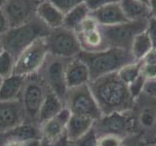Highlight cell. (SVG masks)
Here are the masks:
<instances>
[{"label": "cell", "mask_w": 156, "mask_h": 146, "mask_svg": "<svg viewBox=\"0 0 156 146\" xmlns=\"http://www.w3.org/2000/svg\"><path fill=\"white\" fill-rule=\"evenodd\" d=\"M89 86L102 115L129 111L135 104L129 86L120 79L117 72L93 80Z\"/></svg>", "instance_id": "1"}, {"label": "cell", "mask_w": 156, "mask_h": 146, "mask_svg": "<svg viewBox=\"0 0 156 146\" xmlns=\"http://www.w3.org/2000/svg\"><path fill=\"white\" fill-rule=\"evenodd\" d=\"M77 57L87 65L91 81L101 76L116 73L123 66L136 61L130 51L118 48H108L95 53L81 51Z\"/></svg>", "instance_id": "2"}, {"label": "cell", "mask_w": 156, "mask_h": 146, "mask_svg": "<svg viewBox=\"0 0 156 146\" xmlns=\"http://www.w3.org/2000/svg\"><path fill=\"white\" fill-rule=\"evenodd\" d=\"M50 30L40 19L35 17L27 23L11 27L0 38L5 51L11 54L16 60L23 50L38 39L47 36Z\"/></svg>", "instance_id": "3"}, {"label": "cell", "mask_w": 156, "mask_h": 146, "mask_svg": "<svg viewBox=\"0 0 156 146\" xmlns=\"http://www.w3.org/2000/svg\"><path fill=\"white\" fill-rule=\"evenodd\" d=\"M49 92L38 73L26 77L19 99L26 115V121L37 124L39 110Z\"/></svg>", "instance_id": "4"}, {"label": "cell", "mask_w": 156, "mask_h": 146, "mask_svg": "<svg viewBox=\"0 0 156 146\" xmlns=\"http://www.w3.org/2000/svg\"><path fill=\"white\" fill-rule=\"evenodd\" d=\"M148 19L128 21L111 26H102V32L108 48L130 51L134 39L146 30Z\"/></svg>", "instance_id": "5"}, {"label": "cell", "mask_w": 156, "mask_h": 146, "mask_svg": "<svg viewBox=\"0 0 156 146\" xmlns=\"http://www.w3.org/2000/svg\"><path fill=\"white\" fill-rule=\"evenodd\" d=\"M72 115H80L97 121L102 116L89 84L68 89L63 100Z\"/></svg>", "instance_id": "6"}, {"label": "cell", "mask_w": 156, "mask_h": 146, "mask_svg": "<svg viewBox=\"0 0 156 146\" xmlns=\"http://www.w3.org/2000/svg\"><path fill=\"white\" fill-rule=\"evenodd\" d=\"M68 60L70 58L58 57L49 55L41 68L37 72L45 85L55 95L63 101L68 90L66 80V69Z\"/></svg>", "instance_id": "7"}, {"label": "cell", "mask_w": 156, "mask_h": 146, "mask_svg": "<svg viewBox=\"0 0 156 146\" xmlns=\"http://www.w3.org/2000/svg\"><path fill=\"white\" fill-rule=\"evenodd\" d=\"M49 55L72 58L79 55L82 51L79 41L74 30L68 29L65 26L51 29L47 36L44 37Z\"/></svg>", "instance_id": "8"}, {"label": "cell", "mask_w": 156, "mask_h": 146, "mask_svg": "<svg viewBox=\"0 0 156 146\" xmlns=\"http://www.w3.org/2000/svg\"><path fill=\"white\" fill-rule=\"evenodd\" d=\"M93 128H94L97 135H136L135 120L131 110L126 112H117V113L108 115H102L100 119L95 121Z\"/></svg>", "instance_id": "9"}, {"label": "cell", "mask_w": 156, "mask_h": 146, "mask_svg": "<svg viewBox=\"0 0 156 146\" xmlns=\"http://www.w3.org/2000/svg\"><path fill=\"white\" fill-rule=\"evenodd\" d=\"M48 56L44 38H40L23 50L16 58L14 74L27 77L35 74L41 68Z\"/></svg>", "instance_id": "10"}, {"label": "cell", "mask_w": 156, "mask_h": 146, "mask_svg": "<svg viewBox=\"0 0 156 146\" xmlns=\"http://www.w3.org/2000/svg\"><path fill=\"white\" fill-rule=\"evenodd\" d=\"M81 50L95 53L108 49L102 32V26L89 15L74 30Z\"/></svg>", "instance_id": "11"}, {"label": "cell", "mask_w": 156, "mask_h": 146, "mask_svg": "<svg viewBox=\"0 0 156 146\" xmlns=\"http://www.w3.org/2000/svg\"><path fill=\"white\" fill-rule=\"evenodd\" d=\"M40 0H7L2 7L11 27L27 23L36 17Z\"/></svg>", "instance_id": "12"}, {"label": "cell", "mask_w": 156, "mask_h": 146, "mask_svg": "<svg viewBox=\"0 0 156 146\" xmlns=\"http://www.w3.org/2000/svg\"><path fill=\"white\" fill-rule=\"evenodd\" d=\"M26 121L20 100H0V134L8 131Z\"/></svg>", "instance_id": "13"}, {"label": "cell", "mask_w": 156, "mask_h": 146, "mask_svg": "<svg viewBox=\"0 0 156 146\" xmlns=\"http://www.w3.org/2000/svg\"><path fill=\"white\" fill-rule=\"evenodd\" d=\"M66 80L68 89L90 84L91 76L87 65L78 57L68 60L66 69Z\"/></svg>", "instance_id": "14"}, {"label": "cell", "mask_w": 156, "mask_h": 146, "mask_svg": "<svg viewBox=\"0 0 156 146\" xmlns=\"http://www.w3.org/2000/svg\"><path fill=\"white\" fill-rule=\"evenodd\" d=\"M70 116L71 113L69 110L66 107H63L55 117L41 124L40 130L42 138L48 140L49 142H52L53 140L60 137L62 134L66 133V125Z\"/></svg>", "instance_id": "15"}, {"label": "cell", "mask_w": 156, "mask_h": 146, "mask_svg": "<svg viewBox=\"0 0 156 146\" xmlns=\"http://www.w3.org/2000/svg\"><path fill=\"white\" fill-rule=\"evenodd\" d=\"M91 16L102 26H111L128 22L119 3L110 4L92 11Z\"/></svg>", "instance_id": "16"}, {"label": "cell", "mask_w": 156, "mask_h": 146, "mask_svg": "<svg viewBox=\"0 0 156 146\" xmlns=\"http://www.w3.org/2000/svg\"><path fill=\"white\" fill-rule=\"evenodd\" d=\"M36 17L50 28H58L63 26L65 14H62L50 0H41L37 7Z\"/></svg>", "instance_id": "17"}, {"label": "cell", "mask_w": 156, "mask_h": 146, "mask_svg": "<svg viewBox=\"0 0 156 146\" xmlns=\"http://www.w3.org/2000/svg\"><path fill=\"white\" fill-rule=\"evenodd\" d=\"M94 123L95 121L88 117L71 114L66 129V135L71 142L74 143L87 133H89L94 127Z\"/></svg>", "instance_id": "18"}, {"label": "cell", "mask_w": 156, "mask_h": 146, "mask_svg": "<svg viewBox=\"0 0 156 146\" xmlns=\"http://www.w3.org/2000/svg\"><path fill=\"white\" fill-rule=\"evenodd\" d=\"M3 136L9 138H14L18 140H40L42 138L40 126L31 123V122L24 121L21 125L17 126L16 128L10 130L8 131L0 134Z\"/></svg>", "instance_id": "19"}, {"label": "cell", "mask_w": 156, "mask_h": 146, "mask_svg": "<svg viewBox=\"0 0 156 146\" xmlns=\"http://www.w3.org/2000/svg\"><path fill=\"white\" fill-rule=\"evenodd\" d=\"M26 77L13 74L4 78L0 85V100H19Z\"/></svg>", "instance_id": "20"}, {"label": "cell", "mask_w": 156, "mask_h": 146, "mask_svg": "<svg viewBox=\"0 0 156 146\" xmlns=\"http://www.w3.org/2000/svg\"><path fill=\"white\" fill-rule=\"evenodd\" d=\"M119 4L128 21L148 19L151 17L148 4L140 0H120Z\"/></svg>", "instance_id": "21"}, {"label": "cell", "mask_w": 156, "mask_h": 146, "mask_svg": "<svg viewBox=\"0 0 156 146\" xmlns=\"http://www.w3.org/2000/svg\"><path fill=\"white\" fill-rule=\"evenodd\" d=\"M63 107H65L63 101L57 95L50 91L46 96L45 99H44L41 105V108L39 110L37 124L40 126L41 124L45 123L46 121L55 117Z\"/></svg>", "instance_id": "22"}, {"label": "cell", "mask_w": 156, "mask_h": 146, "mask_svg": "<svg viewBox=\"0 0 156 146\" xmlns=\"http://www.w3.org/2000/svg\"><path fill=\"white\" fill-rule=\"evenodd\" d=\"M90 13L91 12L86 3H83L79 6L73 8L65 15L63 26L68 29H71V30H75L78 26L89 16Z\"/></svg>", "instance_id": "23"}, {"label": "cell", "mask_w": 156, "mask_h": 146, "mask_svg": "<svg viewBox=\"0 0 156 146\" xmlns=\"http://www.w3.org/2000/svg\"><path fill=\"white\" fill-rule=\"evenodd\" d=\"M152 48L153 46H152V43L150 41V38L148 37L146 31H144L143 33L139 34V35L134 39L133 44H132L131 49H130V52L132 55H133L135 60L136 61H139L143 60Z\"/></svg>", "instance_id": "24"}, {"label": "cell", "mask_w": 156, "mask_h": 146, "mask_svg": "<svg viewBox=\"0 0 156 146\" xmlns=\"http://www.w3.org/2000/svg\"><path fill=\"white\" fill-rule=\"evenodd\" d=\"M141 64H143L141 61L129 63V64L122 67L121 69L117 72V74H118L119 78L125 83V84L130 85L136 78H138L140 75Z\"/></svg>", "instance_id": "25"}, {"label": "cell", "mask_w": 156, "mask_h": 146, "mask_svg": "<svg viewBox=\"0 0 156 146\" xmlns=\"http://www.w3.org/2000/svg\"><path fill=\"white\" fill-rule=\"evenodd\" d=\"M15 61V57L7 51L0 55V77L4 79L14 74Z\"/></svg>", "instance_id": "26"}, {"label": "cell", "mask_w": 156, "mask_h": 146, "mask_svg": "<svg viewBox=\"0 0 156 146\" xmlns=\"http://www.w3.org/2000/svg\"><path fill=\"white\" fill-rule=\"evenodd\" d=\"M97 136L98 146H124L127 138V136L117 134H101Z\"/></svg>", "instance_id": "27"}, {"label": "cell", "mask_w": 156, "mask_h": 146, "mask_svg": "<svg viewBox=\"0 0 156 146\" xmlns=\"http://www.w3.org/2000/svg\"><path fill=\"white\" fill-rule=\"evenodd\" d=\"M62 14H66L79 5L86 3L87 0H50Z\"/></svg>", "instance_id": "28"}, {"label": "cell", "mask_w": 156, "mask_h": 146, "mask_svg": "<svg viewBox=\"0 0 156 146\" xmlns=\"http://www.w3.org/2000/svg\"><path fill=\"white\" fill-rule=\"evenodd\" d=\"M40 140H18L0 134V146H40Z\"/></svg>", "instance_id": "29"}, {"label": "cell", "mask_w": 156, "mask_h": 146, "mask_svg": "<svg viewBox=\"0 0 156 146\" xmlns=\"http://www.w3.org/2000/svg\"><path fill=\"white\" fill-rule=\"evenodd\" d=\"M146 81H147V80H146L140 73V75L138 78H136V79L132 82L130 85H128L129 86V91H130L131 95H132V96H133V99L135 100L144 92V89Z\"/></svg>", "instance_id": "30"}, {"label": "cell", "mask_w": 156, "mask_h": 146, "mask_svg": "<svg viewBox=\"0 0 156 146\" xmlns=\"http://www.w3.org/2000/svg\"><path fill=\"white\" fill-rule=\"evenodd\" d=\"M75 146H98V136L93 128L89 133L74 142Z\"/></svg>", "instance_id": "31"}, {"label": "cell", "mask_w": 156, "mask_h": 146, "mask_svg": "<svg viewBox=\"0 0 156 146\" xmlns=\"http://www.w3.org/2000/svg\"><path fill=\"white\" fill-rule=\"evenodd\" d=\"M120 0H87L86 5L89 8L90 12L95 11V10L107 6V5L110 4H115V3H119Z\"/></svg>", "instance_id": "32"}, {"label": "cell", "mask_w": 156, "mask_h": 146, "mask_svg": "<svg viewBox=\"0 0 156 146\" xmlns=\"http://www.w3.org/2000/svg\"><path fill=\"white\" fill-rule=\"evenodd\" d=\"M146 33L150 38L153 48L156 49V18L150 17L147 22V27H146Z\"/></svg>", "instance_id": "33"}, {"label": "cell", "mask_w": 156, "mask_h": 146, "mask_svg": "<svg viewBox=\"0 0 156 146\" xmlns=\"http://www.w3.org/2000/svg\"><path fill=\"white\" fill-rule=\"evenodd\" d=\"M140 73L146 80L156 79V64H146V63H143L141 64Z\"/></svg>", "instance_id": "34"}, {"label": "cell", "mask_w": 156, "mask_h": 146, "mask_svg": "<svg viewBox=\"0 0 156 146\" xmlns=\"http://www.w3.org/2000/svg\"><path fill=\"white\" fill-rule=\"evenodd\" d=\"M10 28H11V26H10L8 19L5 16L2 8H0V37L3 36Z\"/></svg>", "instance_id": "35"}, {"label": "cell", "mask_w": 156, "mask_h": 146, "mask_svg": "<svg viewBox=\"0 0 156 146\" xmlns=\"http://www.w3.org/2000/svg\"><path fill=\"white\" fill-rule=\"evenodd\" d=\"M144 94L152 97H156V79L146 81L144 89Z\"/></svg>", "instance_id": "36"}, {"label": "cell", "mask_w": 156, "mask_h": 146, "mask_svg": "<svg viewBox=\"0 0 156 146\" xmlns=\"http://www.w3.org/2000/svg\"><path fill=\"white\" fill-rule=\"evenodd\" d=\"M50 144L51 146H71L73 142H71L69 138H68V136L66 135V133H65L60 137H58L57 139L50 142Z\"/></svg>", "instance_id": "37"}, {"label": "cell", "mask_w": 156, "mask_h": 146, "mask_svg": "<svg viewBox=\"0 0 156 146\" xmlns=\"http://www.w3.org/2000/svg\"><path fill=\"white\" fill-rule=\"evenodd\" d=\"M144 141L138 135H129L127 136L124 146H144Z\"/></svg>", "instance_id": "38"}, {"label": "cell", "mask_w": 156, "mask_h": 146, "mask_svg": "<svg viewBox=\"0 0 156 146\" xmlns=\"http://www.w3.org/2000/svg\"><path fill=\"white\" fill-rule=\"evenodd\" d=\"M141 61L143 63H146V64H156V49H151L147 53V55L141 60Z\"/></svg>", "instance_id": "39"}, {"label": "cell", "mask_w": 156, "mask_h": 146, "mask_svg": "<svg viewBox=\"0 0 156 146\" xmlns=\"http://www.w3.org/2000/svg\"><path fill=\"white\" fill-rule=\"evenodd\" d=\"M148 6H149V9H150L151 17L156 18V0H149Z\"/></svg>", "instance_id": "40"}, {"label": "cell", "mask_w": 156, "mask_h": 146, "mask_svg": "<svg viewBox=\"0 0 156 146\" xmlns=\"http://www.w3.org/2000/svg\"><path fill=\"white\" fill-rule=\"evenodd\" d=\"M40 146H51L50 142H49L48 140L44 139V138H41V141H40Z\"/></svg>", "instance_id": "41"}, {"label": "cell", "mask_w": 156, "mask_h": 146, "mask_svg": "<svg viewBox=\"0 0 156 146\" xmlns=\"http://www.w3.org/2000/svg\"><path fill=\"white\" fill-rule=\"evenodd\" d=\"M5 51V49H4V46H3V43L1 41V38H0V55Z\"/></svg>", "instance_id": "42"}, {"label": "cell", "mask_w": 156, "mask_h": 146, "mask_svg": "<svg viewBox=\"0 0 156 146\" xmlns=\"http://www.w3.org/2000/svg\"><path fill=\"white\" fill-rule=\"evenodd\" d=\"M7 0H0V8H2L4 6V4L6 3Z\"/></svg>", "instance_id": "43"}, {"label": "cell", "mask_w": 156, "mask_h": 146, "mask_svg": "<svg viewBox=\"0 0 156 146\" xmlns=\"http://www.w3.org/2000/svg\"><path fill=\"white\" fill-rule=\"evenodd\" d=\"M148 144H156V136H155V137H154L152 140L150 141V142H149Z\"/></svg>", "instance_id": "44"}, {"label": "cell", "mask_w": 156, "mask_h": 146, "mask_svg": "<svg viewBox=\"0 0 156 146\" xmlns=\"http://www.w3.org/2000/svg\"><path fill=\"white\" fill-rule=\"evenodd\" d=\"M140 1H143V2H144V3H147V4H148V1H149V0H140Z\"/></svg>", "instance_id": "45"}, {"label": "cell", "mask_w": 156, "mask_h": 146, "mask_svg": "<svg viewBox=\"0 0 156 146\" xmlns=\"http://www.w3.org/2000/svg\"><path fill=\"white\" fill-rule=\"evenodd\" d=\"M144 146H156V144H145Z\"/></svg>", "instance_id": "46"}, {"label": "cell", "mask_w": 156, "mask_h": 146, "mask_svg": "<svg viewBox=\"0 0 156 146\" xmlns=\"http://www.w3.org/2000/svg\"><path fill=\"white\" fill-rule=\"evenodd\" d=\"M2 80H3V78L0 77V85H1V83H2Z\"/></svg>", "instance_id": "47"}, {"label": "cell", "mask_w": 156, "mask_h": 146, "mask_svg": "<svg viewBox=\"0 0 156 146\" xmlns=\"http://www.w3.org/2000/svg\"><path fill=\"white\" fill-rule=\"evenodd\" d=\"M71 146H75V145H74V143H73V144H72V145H71Z\"/></svg>", "instance_id": "48"}, {"label": "cell", "mask_w": 156, "mask_h": 146, "mask_svg": "<svg viewBox=\"0 0 156 146\" xmlns=\"http://www.w3.org/2000/svg\"><path fill=\"white\" fill-rule=\"evenodd\" d=\"M40 1H41V0H40Z\"/></svg>", "instance_id": "49"}]
</instances>
